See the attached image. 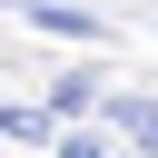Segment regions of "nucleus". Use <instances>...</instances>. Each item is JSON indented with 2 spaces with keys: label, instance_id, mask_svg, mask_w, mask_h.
Masks as SVG:
<instances>
[{
  "label": "nucleus",
  "instance_id": "f257e3e1",
  "mask_svg": "<svg viewBox=\"0 0 158 158\" xmlns=\"http://www.w3.org/2000/svg\"><path fill=\"white\" fill-rule=\"evenodd\" d=\"M109 128H118L138 158H158V99H109Z\"/></svg>",
  "mask_w": 158,
  "mask_h": 158
},
{
  "label": "nucleus",
  "instance_id": "f03ea898",
  "mask_svg": "<svg viewBox=\"0 0 158 158\" xmlns=\"http://www.w3.org/2000/svg\"><path fill=\"white\" fill-rule=\"evenodd\" d=\"M40 109H49L59 128H69L79 109H99V79H89V69H69V79H49V99H40Z\"/></svg>",
  "mask_w": 158,
  "mask_h": 158
},
{
  "label": "nucleus",
  "instance_id": "7ed1b4c3",
  "mask_svg": "<svg viewBox=\"0 0 158 158\" xmlns=\"http://www.w3.org/2000/svg\"><path fill=\"white\" fill-rule=\"evenodd\" d=\"M30 20H40L49 40H99V20H89V10H69V0H40Z\"/></svg>",
  "mask_w": 158,
  "mask_h": 158
},
{
  "label": "nucleus",
  "instance_id": "20e7f679",
  "mask_svg": "<svg viewBox=\"0 0 158 158\" xmlns=\"http://www.w3.org/2000/svg\"><path fill=\"white\" fill-rule=\"evenodd\" d=\"M49 148H59V158H109V128H89V118H69V128H49Z\"/></svg>",
  "mask_w": 158,
  "mask_h": 158
},
{
  "label": "nucleus",
  "instance_id": "39448f33",
  "mask_svg": "<svg viewBox=\"0 0 158 158\" xmlns=\"http://www.w3.org/2000/svg\"><path fill=\"white\" fill-rule=\"evenodd\" d=\"M49 128H59L49 109H0V138H49Z\"/></svg>",
  "mask_w": 158,
  "mask_h": 158
},
{
  "label": "nucleus",
  "instance_id": "423d86ee",
  "mask_svg": "<svg viewBox=\"0 0 158 158\" xmlns=\"http://www.w3.org/2000/svg\"><path fill=\"white\" fill-rule=\"evenodd\" d=\"M20 10H40V0H20Z\"/></svg>",
  "mask_w": 158,
  "mask_h": 158
}]
</instances>
